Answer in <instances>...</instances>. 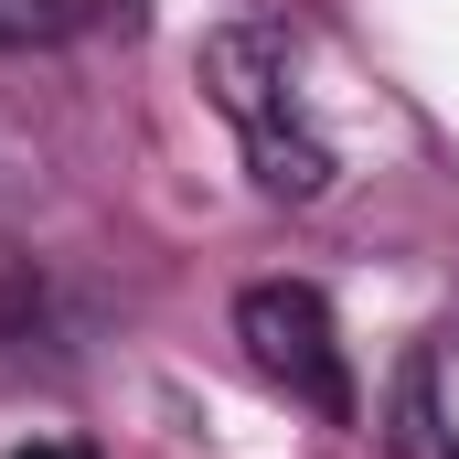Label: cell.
<instances>
[{
  "instance_id": "cell-3",
  "label": "cell",
  "mask_w": 459,
  "mask_h": 459,
  "mask_svg": "<svg viewBox=\"0 0 459 459\" xmlns=\"http://www.w3.org/2000/svg\"><path fill=\"white\" fill-rule=\"evenodd\" d=\"M385 449H395V459H459V428L438 417V352H428V342L395 363V395H385Z\"/></svg>"
},
{
  "instance_id": "cell-5",
  "label": "cell",
  "mask_w": 459,
  "mask_h": 459,
  "mask_svg": "<svg viewBox=\"0 0 459 459\" xmlns=\"http://www.w3.org/2000/svg\"><path fill=\"white\" fill-rule=\"evenodd\" d=\"M11 459H75V449H11Z\"/></svg>"
},
{
  "instance_id": "cell-2",
  "label": "cell",
  "mask_w": 459,
  "mask_h": 459,
  "mask_svg": "<svg viewBox=\"0 0 459 459\" xmlns=\"http://www.w3.org/2000/svg\"><path fill=\"white\" fill-rule=\"evenodd\" d=\"M235 342L246 363L289 395V406H310V417H352V363H342V321H332V299L310 289V278H256L246 299H235Z\"/></svg>"
},
{
  "instance_id": "cell-4",
  "label": "cell",
  "mask_w": 459,
  "mask_h": 459,
  "mask_svg": "<svg viewBox=\"0 0 459 459\" xmlns=\"http://www.w3.org/2000/svg\"><path fill=\"white\" fill-rule=\"evenodd\" d=\"M75 22V0H0V43H54Z\"/></svg>"
},
{
  "instance_id": "cell-1",
  "label": "cell",
  "mask_w": 459,
  "mask_h": 459,
  "mask_svg": "<svg viewBox=\"0 0 459 459\" xmlns=\"http://www.w3.org/2000/svg\"><path fill=\"white\" fill-rule=\"evenodd\" d=\"M204 97L235 117L256 193H278V204H321V193H332V150H321V128L289 97V43H278V32H256V22L214 32V43H204Z\"/></svg>"
}]
</instances>
